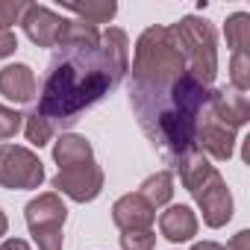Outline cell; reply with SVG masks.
Here are the masks:
<instances>
[{"label": "cell", "mask_w": 250, "mask_h": 250, "mask_svg": "<svg viewBox=\"0 0 250 250\" xmlns=\"http://www.w3.org/2000/svg\"><path fill=\"white\" fill-rule=\"evenodd\" d=\"M156 247V232L150 229H130L121 232V250H153Z\"/></svg>", "instance_id": "603a6c76"}, {"label": "cell", "mask_w": 250, "mask_h": 250, "mask_svg": "<svg viewBox=\"0 0 250 250\" xmlns=\"http://www.w3.org/2000/svg\"><path fill=\"white\" fill-rule=\"evenodd\" d=\"M130 71V39L121 27L100 33L97 50L59 47V56L47 68V80L36 112L56 127H71L80 115L94 106L109 88Z\"/></svg>", "instance_id": "6da1fadb"}, {"label": "cell", "mask_w": 250, "mask_h": 250, "mask_svg": "<svg viewBox=\"0 0 250 250\" xmlns=\"http://www.w3.org/2000/svg\"><path fill=\"white\" fill-rule=\"evenodd\" d=\"M194 200H197V209H200L203 224H206L209 229H221V227L229 224V218H232V194H229V188H227V180H224L218 171H215V177L194 194Z\"/></svg>", "instance_id": "52a82bcc"}, {"label": "cell", "mask_w": 250, "mask_h": 250, "mask_svg": "<svg viewBox=\"0 0 250 250\" xmlns=\"http://www.w3.org/2000/svg\"><path fill=\"white\" fill-rule=\"evenodd\" d=\"M224 250H250V229H238Z\"/></svg>", "instance_id": "83f0119b"}, {"label": "cell", "mask_w": 250, "mask_h": 250, "mask_svg": "<svg viewBox=\"0 0 250 250\" xmlns=\"http://www.w3.org/2000/svg\"><path fill=\"white\" fill-rule=\"evenodd\" d=\"M197 227H200V221H197L194 209L186 206V203H174V206H168V209L159 215V232H162V238H168L171 244H186V241H191V238L197 235Z\"/></svg>", "instance_id": "5bb4252c"}, {"label": "cell", "mask_w": 250, "mask_h": 250, "mask_svg": "<svg viewBox=\"0 0 250 250\" xmlns=\"http://www.w3.org/2000/svg\"><path fill=\"white\" fill-rule=\"evenodd\" d=\"M139 194H142L153 209L168 206L171 197H174V174H171V171H156V174H150V177L142 183Z\"/></svg>", "instance_id": "d6986e66"}, {"label": "cell", "mask_w": 250, "mask_h": 250, "mask_svg": "<svg viewBox=\"0 0 250 250\" xmlns=\"http://www.w3.org/2000/svg\"><path fill=\"white\" fill-rule=\"evenodd\" d=\"M133 85L139 88H165L186 74V62L174 44L171 27H147L133 50Z\"/></svg>", "instance_id": "3957f363"}, {"label": "cell", "mask_w": 250, "mask_h": 250, "mask_svg": "<svg viewBox=\"0 0 250 250\" xmlns=\"http://www.w3.org/2000/svg\"><path fill=\"white\" fill-rule=\"evenodd\" d=\"M24 218H27L30 232H36V229H62L65 221H68V206L62 203V194L44 191V194H39L27 203Z\"/></svg>", "instance_id": "8fae6325"}, {"label": "cell", "mask_w": 250, "mask_h": 250, "mask_svg": "<svg viewBox=\"0 0 250 250\" xmlns=\"http://www.w3.org/2000/svg\"><path fill=\"white\" fill-rule=\"evenodd\" d=\"M27 9V0H0V30H12Z\"/></svg>", "instance_id": "d4e9b609"}, {"label": "cell", "mask_w": 250, "mask_h": 250, "mask_svg": "<svg viewBox=\"0 0 250 250\" xmlns=\"http://www.w3.org/2000/svg\"><path fill=\"white\" fill-rule=\"evenodd\" d=\"M171 36H174V44H177V50H180V56L186 62V74L209 88L215 83V77H218L215 27L206 18L186 15L177 24H171Z\"/></svg>", "instance_id": "277c9868"}, {"label": "cell", "mask_w": 250, "mask_h": 250, "mask_svg": "<svg viewBox=\"0 0 250 250\" xmlns=\"http://www.w3.org/2000/svg\"><path fill=\"white\" fill-rule=\"evenodd\" d=\"M206 115L229 130H238L250 121V100H247V94H241L235 88H212Z\"/></svg>", "instance_id": "ba28073f"}, {"label": "cell", "mask_w": 250, "mask_h": 250, "mask_svg": "<svg viewBox=\"0 0 250 250\" xmlns=\"http://www.w3.org/2000/svg\"><path fill=\"white\" fill-rule=\"evenodd\" d=\"M18 24L24 27V36H27L36 47H56L59 30H62V24H65V18L56 15V12L47 9V6L27 3V9H24V15H21Z\"/></svg>", "instance_id": "9c48e42d"}, {"label": "cell", "mask_w": 250, "mask_h": 250, "mask_svg": "<svg viewBox=\"0 0 250 250\" xmlns=\"http://www.w3.org/2000/svg\"><path fill=\"white\" fill-rule=\"evenodd\" d=\"M177 171H180V183H183V188L191 191V194H197V191L215 177V165H212L200 150L188 153V156L177 165Z\"/></svg>", "instance_id": "2e32d148"}, {"label": "cell", "mask_w": 250, "mask_h": 250, "mask_svg": "<svg viewBox=\"0 0 250 250\" xmlns=\"http://www.w3.org/2000/svg\"><path fill=\"white\" fill-rule=\"evenodd\" d=\"M224 36H227V44L232 47V53L247 50V47H250V15H247V12H232V15H227Z\"/></svg>", "instance_id": "ffe728a7"}, {"label": "cell", "mask_w": 250, "mask_h": 250, "mask_svg": "<svg viewBox=\"0 0 250 250\" xmlns=\"http://www.w3.org/2000/svg\"><path fill=\"white\" fill-rule=\"evenodd\" d=\"M0 250H30V244L24 238H6V241H0Z\"/></svg>", "instance_id": "f1b7e54d"}, {"label": "cell", "mask_w": 250, "mask_h": 250, "mask_svg": "<svg viewBox=\"0 0 250 250\" xmlns=\"http://www.w3.org/2000/svg\"><path fill=\"white\" fill-rule=\"evenodd\" d=\"M44 183V162L21 145H0V186L9 191H33Z\"/></svg>", "instance_id": "5b68a950"}, {"label": "cell", "mask_w": 250, "mask_h": 250, "mask_svg": "<svg viewBox=\"0 0 250 250\" xmlns=\"http://www.w3.org/2000/svg\"><path fill=\"white\" fill-rule=\"evenodd\" d=\"M21 127H24V115L18 109H12V106L0 103V142H3V139H15Z\"/></svg>", "instance_id": "cb8c5ba5"}, {"label": "cell", "mask_w": 250, "mask_h": 250, "mask_svg": "<svg viewBox=\"0 0 250 250\" xmlns=\"http://www.w3.org/2000/svg\"><path fill=\"white\" fill-rule=\"evenodd\" d=\"M191 250H224V244H218V241H194Z\"/></svg>", "instance_id": "f546056e"}, {"label": "cell", "mask_w": 250, "mask_h": 250, "mask_svg": "<svg viewBox=\"0 0 250 250\" xmlns=\"http://www.w3.org/2000/svg\"><path fill=\"white\" fill-rule=\"evenodd\" d=\"M106 174L97 162H85V165H74V168H59V174L50 180L56 194L71 197L74 203H91L100 191H103Z\"/></svg>", "instance_id": "8992f818"}, {"label": "cell", "mask_w": 250, "mask_h": 250, "mask_svg": "<svg viewBox=\"0 0 250 250\" xmlns=\"http://www.w3.org/2000/svg\"><path fill=\"white\" fill-rule=\"evenodd\" d=\"M53 124L47 121V118H42L36 109L30 112V115H24V136H27V142L33 145V147H44V145H50V139H53Z\"/></svg>", "instance_id": "44dd1931"}, {"label": "cell", "mask_w": 250, "mask_h": 250, "mask_svg": "<svg viewBox=\"0 0 250 250\" xmlns=\"http://www.w3.org/2000/svg\"><path fill=\"white\" fill-rule=\"evenodd\" d=\"M212 88L200 85L188 74L174 80L165 88H139L130 85V103L139 115L142 130L159 147L168 165H180L188 153L197 150V127L206 112Z\"/></svg>", "instance_id": "7a4b0ae2"}, {"label": "cell", "mask_w": 250, "mask_h": 250, "mask_svg": "<svg viewBox=\"0 0 250 250\" xmlns=\"http://www.w3.org/2000/svg\"><path fill=\"white\" fill-rule=\"evenodd\" d=\"M6 229H9V218H6V212H3V209H0V241H3Z\"/></svg>", "instance_id": "4dcf8cb0"}, {"label": "cell", "mask_w": 250, "mask_h": 250, "mask_svg": "<svg viewBox=\"0 0 250 250\" xmlns=\"http://www.w3.org/2000/svg\"><path fill=\"white\" fill-rule=\"evenodd\" d=\"M112 221L121 232H130V229H150L156 221V209L139 194L130 191L112 203Z\"/></svg>", "instance_id": "30bf717a"}, {"label": "cell", "mask_w": 250, "mask_h": 250, "mask_svg": "<svg viewBox=\"0 0 250 250\" xmlns=\"http://www.w3.org/2000/svg\"><path fill=\"white\" fill-rule=\"evenodd\" d=\"M53 162L59 168H74V165H85L94 162V147L85 136L77 133H62L53 142Z\"/></svg>", "instance_id": "9a60e30c"}, {"label": "cell", "mask_w": 250, "mask_h": 250, "mask_svg": "<svg viewBox=\"0 0 250 250\" xmlns=\"http://www.w3.org/2000/svg\"><path fill=\"white\" fill-rule=\"evenodd\" d=\"M30 235L39 244V250H62V241H65L62 229H36Z\"/></svg>", "instance_id": "484cf974"}, {"label": "cell", "mask_w": 250, "mask_h": 250, "mask_svg": "<svg viewBox=\"0 0 250 250\" xmlns=\"http://www.w3.org/2000/svg\"><path fill=\"white\" fill-rule=\"evenodd\" d=\"M56 47L97 50V47H100V30L91 27V24H85V21H80V18H74V21L65 18V24H62V30H59V42H56Z\"/></svg>", "instance_id": "e0dca14e"}, {"label": "cell", "mask_w": 250, "mask_h": 250, "mask_svg": "<svg viewBox=\"0 0 250 250\" xmlns=\"http://www.w3.org/2000/svg\"><path fill=\"white\" fill-rule=\"evenodd\" d=\"M197 150H200L203 156L209 153V156L218 159V162L232 159V153H235V130L224 127V124H218L215 118H209V115L203 112L200 127H197Z\"/></svg>", "instance_id": "7c38bea8"}, {"label": "cell", "mask_w": 250, "mask_h": 250, "mask_svg": "<svg viewBox=\"0 0 250 250\" xmlns=\"http://www.w3.org/2000/svg\"><path fill=\"white\" fill-rule=\"evenodd\" d=\"M18 50V36L12 30H0V59H9Z\"/></svg>", "instance_id": "4316f807"}, {"label": "cell", "mask_w": 250, "mask_h": 250, "mask_svg": "<svg viewBox=\"0 0 250 250\" xmlns=\"http://www.w3.org/2000/svg\"><path fill=\"white\" fill-rule=\"evenodd\" d=\"M39 91V83H36V74L30 65L24 62H12L6 68H0V94L12 103H33Z\"/></svg>", "instance_id": "4fadbf2b"}, {"label": "cell", "mask_w": 250, "mask_h": 250, "mask_svg": "<svg viewBox=\"0 0 250 250\" xmlns=\"http://www.w3.org/2000/svg\"><path fill=\"white\" fill-rule=\"evenodd\" d=\"M68 12H74L80 21L97 27V24H109L118 12V3L115 0H85V3H80V0H74V3H65Z\"/></svg>", "instance_id": "ac0fdd59"}, {"label": "cell", "mask_w": 250, "mask_h": 250, "mask_svg": "<svg viewBox=\"0 0 250 250\" xmlns=\"http://www.w3.org/2000/svg\"><path fill=\"white\" fill-rule=\"evenodd\" d=\"M229 88H235V91H247L250 88V53L247 50H238V53H232V59H229Z\"/></svg>", "instance_id": "7402d4cb"}]
</instances>
